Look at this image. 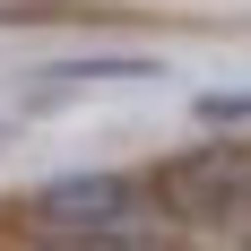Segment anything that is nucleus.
Listing matches in <instances>:
<instances>
[{"label":"nucleus","mask_w":251,"mask_h":251,"mask_svg":"<svg viewBox=\"0 0 251 251\" xmlns=\"http://www.w3.org/2000/svg\"><path fill=\"white\" fill-rule=\"evenodd\" d=\"M200 122H208V130H234V122H251V87H243V96H200Z\"/></svg>","instance_id":"obj_4"},{"label":"nucleus","mask_w":251,"mask_h":251,"mask_svg":"<svg viewBox=\"0 0 251 251\" xmlns=\"http://www.w3.org/2000/svg\"><path fill=\"white\" fill-rule=\"evenodd\" d=\"M35 226L52 243H139L156 226V182L139 174H70V182H44L35 191Z\"/></svg>","instance_id":"obj_1"},{"label":"nucleus","mask_w":251,"mask_h":251,"mask_svg":"<svg viewBox=\"0 0 251 251\" xmlns=\"http://www.w3.org/2000/svg\"><path fill=\"white\" fill-rule=\"evenodd\" d=\"M156 200L174 208V217H226V208H243L251 200V148H208V156H191V165H165L156 174Z\"/></svg>","instance_id":"obj_2"},{"label":"nucleus","mask_w":251,"mask_h":251,"mask_svg":"<svg viewBox=\"0 0 251 251\" xmlns=\"http://www.w3.org/2000/svg\"><path fill=\"white\" fill-rule=\"evenodd\" d=\"M96 78H156V61H61V70H44V104L70 87H96Z\"/></svg>","instance_id":"obj_3"}]
</instances>
